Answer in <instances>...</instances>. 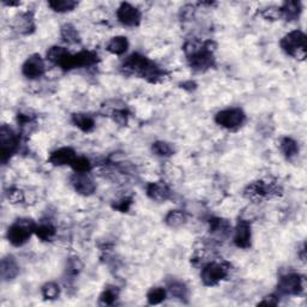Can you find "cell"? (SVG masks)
Segmentation results:
<instances>
[{
    "mask_svg": "<svg viewBox=\"0 0 307 307\" xmlns=\"http://www.w3.org/2000/svg\"><path fill=\"white\" fill-rule=\"evenodd\" d=\"M123 70L125 73L137 74L151 83H156L165 77V72L155 63L139 53H133L125 60Z\"/></svg>",
    "mask_w": 307,
    "mask_h": 307,
    "instance_id": "cell-1",
    "label": "cell"
},
{
    "mask_svg": "<svg viewBox=\"0 0 307 307\" xmlns=\"http://www.w3.org/2000/svg\"><path fill=\"white\" fill-rule=\"evenodd\" d=\"M284 53L293 58L303 60L306 56V35L300 30L288 33L280 42Z\"/></svg>",
    "mask_w": 307,
    "mask_h": 307,
    "instance_id": "cell-2",
    "label": "cell"
},
{
    "mask_svg": "<svg viewBox=\"0 0 307 307\" xmlns=\"http://www.w3.org/2000/svg\"><path fill=\"white\" fill-rule=\"evenodd\" d=\"M35 226H36V224L29 219L17 220L8 231L9 241L11 242L13 246H16V247H20V246L27 244L28 240H29L31 237V234L34 233Z\"/></svg>",
    "mask_w": 307,
    "mask_h": 307,
    "instance_id": "cell-3",
    "label": "cell"
},
{
    "mask_svg": "<svg viewBox=\"0 0 307 307\" xmlns=\"http://www.w3.org/2000/svg\"><path fill=\"white\" fill-rule=\"evenodd\" d=\"M99 62L98 53L91 51H82L77 54H67L64 56L62 62L58 65L63 70H72V69H80V67H89L95 65Z\"/></svg>",
    "mask_w": 307,
    "mask_h": 307,
    "instance_id": "cell-4",
    "label": "cell"
},
{
    "mask_svg": "<svg viewBox=\"0 0 307 307\" xmlns=\"http://www.w3.org/2000/svg\"><path fill=\"white\" fill-rule=\"evenodd\" d=\"M229 264L228 263H220V262H212L208 263L206 265L203 266L202 269V281L203 283L208 287H213V285H216L220 283L221 281L224 280L228 276V273H229Z\"/></svg>",
    "mask_w": 307,
    "mask_h": 307,
    "instance_id": "cell-5",
    "label": "cell"
},
{
    "mask_svg": "<svg viewBox=\"0 0 307 307\" xmlns=\"http://www.w3.org/2000/svg\"><path fill=\"white\" fill-rule=\"evenodd\" d=\"M217 125L227 128L229 131H235L240 128L246 121V114L240 108H229L221 110L215 116Z\"/></svg>",
    "mask_w": 307,
    "mask_h": 307,
    "instance_id": "cell-6",
    "label": "cell"
},
{
    "mask_svg": "<svg viewBox=\"0 0 307 307\" xmlns=\"http://www.w3.org/2000/svg\"><path fill=\"white\" fill-rule=\"evenodd\" d=\"M18 148V138L11 128L3 125L0 128V159L6 162Z\"/></svg>",
    "mask_w": 307,
    "mask_h": 307,
    "instance_id": "cell-7",
    "label": "cell"
},
{
    "mask_svg": "<svg viewBox=\"0 0 307 307\" xmlns=\"http://www.w3.org/2000/svg\"><path fill=\"white\" fill-rule=\"evenodd\" d=\"M278 292L284 295H300L305 289V278L299 274H287L278 281Z\"/></svg>",
    "mask_w": 307,
    "mask_h": 307,
    "instance_id": "cell-8",
    "label": "cell"
},
{
    "mask_svg": "<svg viewBox=\"0 0 307 307\" xmlns=\"http://www.w3.org/2000/svg\"><path fill=\"white\" fill-rule=\"evenodd\" d=\"M281 192L280 186L273 183H264V181H256L248 185L245 190V196L250 199H263L277 196Z\"/></svg>",
    "mask_w": 307,
    "mask_h": 307,
    "instance_id": "cell-9",
    "label": "cell"
},
{
    "mask_svg": "<svg viewBox=\"0 0 307 307\" xmlns=\"http://www.w3.org/2000/svg\"><path fill=\"white\" fill-rule=\"evenodd\" d=\"M117 17L119 22L126 27H137L142 21L141 11L128 3H121L117 10Z\"/></svg>",
    "mask_w": 307,
    "mask_h": 307,
    "instance_id": "cell-10",
    "label": "cell"
},
{
    "mask_svg": "<svg viewBox=\"0 0 307 307\" xmlns=\"http://www.w3.org/2000/svg\"><path fill=\"white\" fill-rule=\"evenodd\" d=\"M71 184L74 191L82 196H90L96 188L95 181L89 173H74L71 178Z\"/></svg>",
    "mask_w": 307,
    "mask_h": 307,
    "instance_id": "cell-11",
    "label": "cell"
},
{
    "mask_svg": "<svg viewBox=\"0 0 307 307\" xmlns=\"http://www.w3.org/2000/svg\"><path fill=\"white\" fill-rule=\"evenodd\" d=\"M22 73L29 80H36L45 73V62L40 54H33L24 62Z\"/></svg>",
    "mask_w": 307,
    "mask_h": 307,
    "instance_id": "cell-12",
    "label": "cell"
},
{
    "mask_svg": "<svg viewBox=\"0 0 307 307\" xmlns=\"http://www.w3.org/2000/svg\"><path fill=\"white\" fill-rule=\"evenodd\" d=\"M11 26L13 30L17 31L18 34L22 35H29L35 31V20L34 13L30 11L18 13V15L13 17Z\"/></svg>",
    "mask_w": 307,
    "mask_h": 307,
    "instance_id": "cell-13",
    "label": "cell"
},
{
    "mask_svg": "<svg viewBox=\"0 0 307 307\" xmlns=\"http://www.w3.org/2000/svg\"><path fill=\"white\" fill-rule=\"evenodd\" d=\"M251 224L246 220H239L234 232V244L240 248H248L251 246Z\"/></svg>",
    "mask_w": 307,
    "mask_h": 307,
    "instance_id": "cell-14",
    "label": "cell"
},
{
    "mask_svg": "<svg viewBox=\"0 0 307 307\" xmlns=\"http://www.w3.org/2000/svg\"><path fill=\"white\" fill-rule=\"evenodd\" d=\"M170 188L168 185L163 183V181H156V183H150L146 186V195L149 198L156 202H165L170 198Z\"/></svg>",
    "mask_w": 307,
    "mask_h": 307,
    "instance_id": "cell-15",
    "label": "cell"
},
{
    "mask_svg": "<svg viewBox=\"0 0 307 307\" xmlns=\"http://www.w3.org/2000/svg\"><path fill=\"white\" fill-rule=\"evenodd\" d=\"M76 158L77 156L74 150L72 148H69V146H65V148H60L53 151L48 160L53 166H71V163L74 161Z\"/></svg>",
    "mask_w": 307,
    "mask_h": 307,
    "instance_id": "cell-16",
    "label": "cell"
},
{
    "mask_svg": "<svg viewBox=\"0 0 307 307\" xmlns=\"http://www.w3.org/2000/svg\"><path fill=\"white\" fill-rule=\"evenodd\" d=\"M209 224L210 234H212L213 237L220 239V240H223V239L228 238V235L231 234L232 227L227 220L220 219V217H213V219L209 221Z\"/></svg>",
    "mask_w": 307,
    "mask_h": 307,
    "instance_id": "cell-17",
    "label": "cell"
},
{
    "mask_svg": "<svg viewBox=\"0 0 307 307\" xmlns=\"http://www.w3.org/2000/svg\"><path fill=\"white\" fill-rule=\"evenodd\" d=\"M0 274L4 281H12L20 274V266L12 256L3 258L2 265H0Z\"/></svg>",
    "mask_w": 307,
    "mask_h": 307,
    "instance_id": "cell-18",
    "label": "cell"
},
{
    "mask_svg": "<svg viewBox=\"0 0 307 307\" xmlns=\"http://www.w3.org/2000/svg\"><path fill=\"white\" fill-rule=\"evenodd\" d=\"M128 49V41L125 36H116L110 39V41L107 44V51L112 54L121 55Z\"/></svg>",
    "mask_w": 307,
    "mask_h": 307,
    "instance_id": "cell-19",
    "label": "cell"
},
{
    "mask_svg": "<svg viewBox=\"0 0 307 307\" xmlns=\"http://www.w3.org/2000/svg\"><path fill=\"white\" fill-rule=\"evenodd\" d=\"M72 123L76 127L80 128L81 131L83 132H90L94 130L95 127V121L88 114H73L72 116Z\"/></svg>",
    "mask_w": 307,
    "mask_h": 307,
    "instance_id": "cell-20",
    "label": "cell"
},
{
    "mask_svg": "<svg viewBox=\"0 0 307 307\" xmlns=\"http://www.w3.org/2000/svg\"><path fill=\"white\" fill-rule=\"evenodd\" d=\"M280 148H281V151L283 152V155L288 160L294 159L295 156L299 154L298 143H296L294 139H292L289 137L282 138V141L280 143Z\"/></svg>",
    "mask_w": 307,
    "mask_h": 307,
    "instance_id": "cell-21",
    "label": "cell"
},
{
    "mask_svg": "<svg viewBox=\"0 0 307 307\" xmlns=\"http://www.w3.org/2000/svg\"><path fill=\"white\" fill-rule=\"evenodd\" d=\"M281 13L282 16L285 17L287 20L298 18L300 13H301V3L299 2L284 3L283 6L281 8Z\"/></svg>",
    "mask_w": 307,
    "mask_h": 307,
    "instance_id": "cell-22",
    "label": "cell"
},
{
    "mask_svg": "<svg viewBox=\"0 0 307 307\" xmlns=\"http://www.w3.org/2000/svg\"><path fill=\"white\" fill-rule=\"evenodd\" d=\"M187 217L185 215V213L180 212V210H172L168 213V215L166 216V223L172 228H179L184 226L186 223Z\"/></svg>",
    "mask_w": 307,
    "mask_h": 307,
    "instance_id": "cell-23",
    "label": "cell"
},
{
    "mask_svg": "<svg viewBox=\"0 0 307 307\" xmlns=\"http://www.w3.org/2000/svg\"><path fill=\"white\" fill-rule=\"evenodd\" d=\"M78 5V3L72 2V0H53V2H48V6L53 11L55 12H69Z\"/></svg>",
    "mask_w": 307,
    "mask_h": 307,
    "instance_id": "cell-24",
    "label": "cell"
},
{
    "mask_svg": "<svg viewBox=\"0 0 307 307\" xmlns=\"http://www.w3.org/2000/svg\"><path fill=\"white\" fill-rule=\"evenodd\" d=\"M34 233L40 238L42 241H48L55 235V228L51 223H41L35 226Z\"/></svg>",
    "mask_w": 307,
    "mask_h": 307,
    "instance_id": "cell-25",
    "label": "cell"
},
{
    "mask_svg": "<svg viewBox=\"0 0 307 307\" xmlns=\"http://www.w3.org/2000/svg\"><path fill=\"white\" fill-rule=\"evenodd\" d=\"M62 37L66 44H70V45L78 44V42L81 41L80 34H78L77 29L73 26H71V24H65V26H63Z\"/></svg>",
    "mask_w": 307,
    "mask_h": 307,
    "instance_id": "cell-26",
    "label": "cell"
},
{
    "mask_svg": "<svg viewBox=\"0 0 307 307\" xmlns=\"http://www.w3.org/2000/svg\"><path fill=\"white\" fill-rule=\"evenodd\" d=\"M168 292L170 293V295L174 296V298L180 299V300L186 299L187 294H188L186 285H185L183 282H179V281L170 282V283L168 284Z\"/></svg>",
    "mask_w": 307,
    "mask_h": 307,
    "instance_id": "cell-27",
    "label": "cell"
},
{
    "mask_svg": "<svg viewBox=\"0 0 307 307\" xmlns=\"http://www.w3.org/2000/svg\"><path fill=\"white\" fill-rule=\"evenodd\" d=\"M167 296V292L165 288L162 287H155L151 288L146 294V299H148V302L150 305H158V303H161L165 301Z\"/></svg>",
    "mask_w": 307,
    "mask_h": 307,
    "instance_id": "cell-28",
    "label": "cell"
},
{
    "mask_svg": "<svg viewBox=\"0 0 307 307\" xmlns=\"http://www.w3.org/2000/svg\"><path fill=\"white\" fill-rule=\"evenodd\" d=\"M152 151L158 156H161V158H168V156H172L174 154V148L169 143L159 141L152 144Z\"/></svg>",
    "mask_w": 307,
    "mask_h": 307,
    "instance_id": "cell-29",
    "label": "cell"
},
{
    "mask_svg": "<svg viewBox=\"0 0 307 307\" xmlns=\"http://www.w3.org/2000/svg\"><path fill=\"white\" fill-rule=\"evenodd\" d=\"M119 296V292L116 287H107L100 295V302L103 305H113Z\"/></svg>",
    "mask_w": 307,
    "mask_h": 307,
    "instance_id": "cell-30",
    "label": "cell"
},
{
    "mask_svg": "<svg viewBox=\"0 0 307 307\" xmlns=\"http://www.w3.org/2000/svg\"><path fill=\"white\" fill-rule=\"evenodd\" d=\"M67 49L64 48V47H60V46H54V47L49 48L48 52H47V59L49 62L54 63L58 65V64L62 62L64 56L67 54Z\"/></svg>",
    "mask_w": 307,
    "mask_h": 307,
    "instance_id": "cell-31",
    "label": "cell"
},
{
    "mask_svg": "<svg viewBox=\"0 0 307 307\" xmlns=\"http://www.w3.org/2000/svg\"><path fill=\"white\" fill-rule=\"evenodd\" d=\"M42 296L47 300H55L60 294V288L59 285L54 283V282H48L46 283L41 289Z\"/></svg>",
    "mask_w": 307,
    "mask_h": 307,
    "instance_id": "cell-32",
    "label": "cell"
},
{
    "mask_svg": "<svg viewBox=\"0 0 307 307\" xmlns=\"http://www.w3.org/2000/svg\"><path fill=\"white\" fill-rule=\"evenodd\" d=\"M71 167L73 168L74 173H89V170L91 169V163L89 159L81 156L74 159V161L71 163Z\"/></svg>",
    "mask_w": 307,
    "mask_h": 307,
    "instance_id": "cell-33",
    "label": "cell"
},
{
    "mask_svg": "<svg viewBox=\"0 0 307 307\" xmlns=\"http://www.w3.org/2000/svg\"><path fill=\"white\" fill-rule=\"evenodd\" d=\"M113 119L121 126H125L128 123V112L125 109H117L113 112Z\"/></svg>",
    "mask_w": 307,
    "mask_h": 307,
    "instance_id": "cell-34",
    "label": "cell"
},
{
    "mask_svg": "<svg viewBox=\"0 0 307 307\" xmlns=\"http://www.w3.org/2000/svg\"><path fill=\"white\" fill-rule=\"evenodd\" d=\"M8 197H9V201L13 203V204H16V203H22L24 201L23 192L18 190V188H12V190L9 192Z\"/></svg>",
    "mask_w": 307,
    "mask_h": 307,
    "instance_id": "cell-35",
    "label": "cell"
},
{
    "mask_svg": "<svg viewBox=\"0 0 307 307\" xmlns=\"http://www.w3.org/2000/svg\"><path fill=\"white\" fill-rule=\"evenodd\" d=\"M130 205H131V198H124L119 202V204L114 205V208L125 213V212H127L128 208H130Z\"/></svg>",
    "mask_w": 307,
    "mask_h": 307,
    "instance_id": "cell-36",
    "label": "cell"
},
{
    "mask_svg": "<svg viewBox=\"0 0 307 307\" xmlns=\"http://www.w3.org/2000/svg\"><path fill=\"white\" fill-rule=\"evenodd\" d=\"M278 303V300H277V296L276 295H267L264 298V300L259 302V305H277Z\"/></svg>",
    "mask_w": 307,
    "mask_h": 307,
    "instance_id": "cell-37",
    "label": "cell"
}]
</instances>
